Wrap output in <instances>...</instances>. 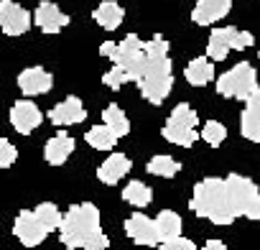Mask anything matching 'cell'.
Instances as JSON below:
<instances>
[{
	"label": "cell",
	"instance_id": "6da1fadb",
	"mask_svg": "<svg viewBox=\"0 0 260 250\" xmlns=\"http://www.w3.org/2000/svg\"><path fill=\"white\" fill-rule=\"evenodd\" d=\"M146 74L138 82V89L143 95V100H148L151 105H161L171 89H174V64L169 59V41L156 34L153 39L146 41Z\"/></svg>",
	"mask_w": 260,
	"mask_h": 250
},
{
	"label": "cell",
	"instance_id": "7a4b0ae2",
	"mask_svg": "<svg viewBox=\"0 0 260 250\" xmlns=\"http://www.w3.org/2000/svg\"><path fill=\"white\" fill-rule=\"evenodd\" d=\"M189 207H191L194 214H199V217H204V220H209V222H214L219 227L232 225L237 220V212H235L227 181L217 179V176H207V179L194 184Z\"/></svg>",
	"mask_w": 260,
	"mask_h": 250
},
{
	"label": "cell",
	"instance_id": "3957f363",
	"mask_svg": "<svg viewBox=\"0 0 260 250\" xmlns=\"http://www.w3.org/2000/svg\"><path fill=\"white\" fill-rule=\"evenodd\" d=\"M102 232V222H100V209L92 202H82V204H72L64 214V225L59 230L61 245L69 250H77Z\"/></svg>",
	"mask_w": 260,
	"mask_h": 250
},
{
	"label": "cell",
	"instance_id": "277c9868",
	"mask_svg": "<svg viewBox=\"0 0 260 250\" xmlns=\"http://www.w3.org/2000/svg\"><path fill=\"white\" fill-rule=\"evenodd\" d=\"M100 56L112 59L115 67L125 69L133 82H141L143 74H146V64H148L146 41H141L136 34H127L120 44H115V41H102V44H100Z\"/></svg>",
	"mask_w": 260,
	"mask_h": 250
},
{
	"label": "cell",
	"instance_id": "5b68a950",
	"mask_svg": "<svg viewBox=\"0 0 260 250\" xmlns=\"http://www.w3.org/2000/svg\"><path fill=\"white\" fill-rule=\"evenodd\" d=\"M197 125H199V115L194 112V107L186 105V102H179L169 112V120H166L161 133H164V138L169 143L181 146V148H191L202 138V133L197 131Z\"/></svg>",
	"mask_w": 260,
	"mask_h": 250
},
{
	"label": "cell",
	"instance_id": "8992f818",
	"mask_svg": "<svg viewBox=\"0 0 260 250\" xmlns=\"http://www.w3.org/2000/svg\"><path fill=\"white\" fill-rule=\"evenodd\" d=\"M257 72L252 69L250 61H240L235 64L230 72H224L217 79V95L222 97H232V100H250L257 92Z\"/></svg>",
	"mask_w": 260,
	"mask_h": 250
},
{
	"label": "cell",
	"instance_id": "52a82bcc",
	"mask_svg": "<svg viewBox=\"0 0 260 250\" xmlns=\"http://www.w3.org/2000/svg\"><path fill=\"white\" fill-rule=\"evenodd\" d=\"M224 181H227L237 217L260 220V189H257V184L242 174H230Z\"/></svg>",
	"mask_w": 260,
	"mask_h": 250
},
{
	"label": "cell",
	"instance_id": "ba28073f",
	"mask_svg": "<svg viewBox=\"0 0 260 250\" xmlns=\"http://www.w3.org/2000/svg\"><path fill=\"white\" fill-rule=\"evenodd\" d=\"M252 44H255V36L250 31H240L235 26L214 28L209 34V41H207V56L212 61H224V56L230 51H242Z\"/></svg>",
	"mask_w": 260,
	"mask_h": 250
},
{
	"label": "cell",
	"instance_id": "9c48e42d",
	"mask_svg": "<svg viewBox=\"0 0 260 250\" xmlns=\"http://www.w3.org/2000/svg\"><path fill=\"white\" fill-rule=\"evenodd\" d=\"M13 235L21 240V245L36 247V245H41L46 240L49 230L41 225V220L36 217L34 209H21L18 217H16V222H13Z\"/></svg>",
	"mask_w": 260,
	"mask_h": 250
},
{
	"label": "cell",
	"instance_id": "30bf717a",
	"mask_svg": "<svg viewBox=\"0 0 260 250\" xmlns=\"http://www.w3.org/2000/svg\"><path fill=\"white\" fill-rule=\"evenodd\" d=\"M31 23L34 18L23 6L13 3V0H0V28L6 36H23Z\"/></svg>",
	"mask_w": 260,
	"mask_h": 250
},
{
	"label": "cell",
	"instance_id": "8fae6325",
	"mask_svg": "<svg viewBox=\"0 0 260 250\" xmlns=\"http://www.w3.org/2000/svg\"><path fill=\"white\" fill-rule=\"evenodd\" d=\"M125 235L133 240L136 245H161V237H158V227H156V220L146 217L143 212H136L125 220Z\"/></svg>",
	"mask_w": 260,
	"mask_h": 250
},
{
	"label": "cell",
	"instance_id": "7c38bea8",
	"mask_svg": "<svg viewBox=\"0 0 260 250\" xmlns=\"http://www.w3.org/2000/svg\"><path fill=\"white\" fill-rule=\"evenodd\" d=\"M41 120H44V115H41V110H39L36 102H31V100L13 102V107H11V125L16 128V133L31 136L41 125Z\"/></svg>",
	"mask_w": 260,
	"mask_h": 250
},
{
	"label": "cell",
	"instance_id": "4fadbf2b",
	"mask_svg": "<svg viewBox=\"0 0 260 250\" xmlns=\"http://www.w3.org/2000/svg\"><path fill=\"white\" fill-rule=\"evenodd\" d=\"M69 16L56 6L51 3V0H41V3L36 6V13H34V23L44 31V34H59L61 28L69 26Z\"/></svg>",
	"mask_w": 260,
	"mask_h": 250
},
{
	"label": "cell",
	"instance_id": "5bb4252c",
	"mask_svg": "<svg viewBox=\"0 0 260 250\" xmlns=\"http://www.w3.org/2000/svg\"><path fill=\"white\" fill-rule=\"evenodd\" d=\"M49 120L54 125H59V128H67V125H77V122L87 120V110L77 95H69L49 110Z\"/></svg>",
	"mask_w": 260,
	"mask_h": 250
},
{
	"label": "cell",
	"instance_id": "9a60e30c",
	"mask_svg": "<svg viewBox=\"0 0 260 250\" xmlns=\"http://www.w3.org/2000/svg\"><path fill=\"white\" fill-rule=\"evenodd\" d=\"M18 87L23 95L36 97V95H49L54 87V77L51 72H46L44 67H28L18 74Z\"/></svg>",
	"mask_w": 260,
	"mask_h": 250
},
{
	"label": "cell",
	"instance_id": "2e32d148",
	"mask_svg": "<svg viewBox=\"0 0 260 250\" xmlns=\"http://www.w3.org/2000/svg\"><path fill=\"white\" fill-rule=\"evenodd\" d=\"M232 11V0H197V6L191 11V21L197 26H212L222 21Z\"/></svg>",
	"mask_w": 260,
	"mask_h": 250
},
{
	"label": "cell",
	"instance_id": "e0dca14e",
	"mask_svg": "<svg viewBox=\"0 0 260 250\" xmlns=\"http://www.w3.org/2000/svg\"><path fill=\"white\" fill-rule=\"evenodd\" d=\"M240 133L250 143H260V89L245 102L240 115Z\"/></svg>",
	"mask_w": 260,
	"mask_h": 250
},
{
	"label": "cell",
	"instance_id": "ac0fdd59",
	"mask_svg": "<svg viewBox=\"0 0 260 250\" xmlns=\"http://www.w3.org/2000/svg\"><path fill=\"white\" fill-rule=\"evenodd\" d=\"M130 169H133V161H130L125 153H110V156L100 164L97 179H100L102 184L112 186V184H117L125 174H130Z\"/></svg>",
	"mask_w": 260,
	"mask_h": 250
},
{
	"label": "cell",
	"instance_id": "d6986e66",
	"mask_svg": "<svg viewBox=\"0 0 260 250\" xmlns=\"http://www.w3.org/2000/svg\"><path fill=\"white\" fill-rule=\"evenodd\" d=\"M74 138L69 136V133H56L54 138H49L46 141V146H44V159H46V164H51V166H61V164H67L69 161V156L74 153Z\"/></svg>",
	"mask_w": 260,
	"mask_h": 250
},
{
	"label": "cell",
	"instance_id": "ffe728a7",
	"mask_svg": "<svg viewBox=\"0 0 260 250\" xmlns=\"http://www.w3.org/2000/svg\"><path fill=\"white\" fill-rule=\"evenodd\" d=\"M92 18L105 31H115V28H120V23L125 18V11H122V6L117 3V0H102V3L92 11Z\"/></svg>",
	"mask_w": 260,
	"mask_h": 250
},
{
	"label": "cell",
	"instance_id": "44dd1931",
	"mask_svg": "<svg viewBox=\"0 0 260 250\" xmlns=\"http://www.w3.org/2000/svg\"><path fill=\"white\" fill-rule=\"evenodd\" d=\"M184 77H186V82H189L191 87H204V84H209V82L214 79V64H212V59H209V56H194V59L186 64Z\"/></svg>",
	"mask_w": 260,
	"mask_h": 250
},
{
	"label": "cell",
	"instance_id": "7402d4cb",
	"mask_svg": "<svg viewBox=\"0 0 260 250\" xmlns=\"http://www.w3.org/2000/svg\"><path fill=\"white\" fill-rule=\"evenodd\" d=\"M102 125H107V128H110L117 138H125V136L130 133V120H127L125 110H122L120 105H115V102L105 107V112H102Z\"/></svg>",
	"mask_w": 260,
	"mask_h": 250
},
{
	"label": "cell",
	"instance_id": "603a6c76",
	"mask_svg": "<svg viewBox=\"0 0 260 250\" xmlns=\"http://www.w3.org/2000/svg\"><path fill=\"white\" fill-rule=\"evenodd\" d=\"M156 227H158L161 242H169L174 237H181V217L174 209H161L158 217H156Z\"/></svg>",
	"mask_w": 260,
	"mask_h": 250
},
{
	"label": "cell",
	"instance_id": "cb8c5ba5",
	"mask_svg": "<svg viewBox=\"0 0 260 250\" xmlns=\"http://www.w3.org/2000/svg\"><path fill=\"white\" fill-rule=\"evenodd\" d=\"M84 141H87L94 151H112L120 138L107 128V125H92V128L84 133Z\"/></svg>",
	"mask_w": 260,
	"mask_h": 250
},
{
	"label": "cell",
	"instance_id": "d4e9b609",
	"mask_svg": "<svg viewBox=\"0 0 260 250\" xmlns=\"http://www.w3.org/2000/svg\"><path fill=\"white\" fill-rule=\"evenodd\" d=\"M122 202L133 204V207H148L153 202V189L143 181H130L125 189H122Z\"/></svg>",
	"mask_w": 260,
	"mask_h": 250
},
{
	"label": "cell",
	"instance_id": "484cf974",
	"mask_svg": "<svg viewBox=\"0 0 260 250\" xmlns=\"http://www.w3.org/2000/svg\"><path fill=\"white\" fill-rule=\"evenodd\" d=\"M146 171L153 174V176H161V179H174V176L181 171V164H179L176 159L166 156V153H158V156H153V159L146 164Z\"/></svg>",
	"mask_w": 260,
	"mask_h": 250
},
{
	"label": "cell",
	"instance_id": "4316f807",
	"mask_svg": "<svg viewBox=\"0 0 260 250\" xmlns=\"http://www.w3.org/2000/svg\"><path fill=\"white\" fill-rule=\"evenodd\" d=\"M34 212H36V217L41 220V225H44L49 232L61 230V225H64V214L59 212V207H56L54 202H41Z\"/></svg>",
	"mask_w": 260,
	"mask_h": 250
},
{
	"label": "cell",
	"instance_id": "83f0119b",
	"mask_svg": "<svg viewBox=\"0 0 260 250\" xmlns=\"http://www.w3.org/2000/svg\"><path fill=\"white\" fill-rule=\"evenodd\" d=\"M202 138H204V143H209L212 148H217V146L224 143V138H227V128H224L219 120H207V122H204V128H202Z\"/></svg>",
	"mask_w": 260,
	"mask_h": 250
},
{
	"label": "cell",
	"instance_id": "f1b7e54d",
	"mask_svg": "<svg viewBox=\"0 0 260 250\" xmlns=\"http://www.w3.org/2000/svg\"><path fill=\"white\" fill-rule=\"evenodd\" d=\"M127 82H133V79H130V74H127L125 69H120V67H112V69L105 72V77H102V84L110 87V89H120V87L127 84Z\"/></svg>",
	"mask_w": 260,
	"mask_h": 250
},
{
	"label": "cell",
	"instance_id": "f546056e",
	"mask_svg": "<svg viewBox=\"0 0 260 250\" xmlns=\"http://www.w3.org/2000/svg\"><path fill=\"white\" fill-rule=\"evenodd\" d=\"M18 159V151L16 146L8 141V138H0V169H11Z\"/></svg>",
	"mask_w": 260,
	"mask_h": 250
},
{
	"label": "cell",
	"instance_id": "4dcf8cb0",
	"mask_svg": "<svg viewBox=\"0 0 260 250\" xmlns=\"http://www.w3.org/2000/svg\"><path fill=\"white\" fill-rule=\"evenodd\" d=\"M158 250H197V245L189 240V237H174L169 242H161Z\"/></svg>",
	"mask_w": 260,
	"mask_h": 250
},
{
	"label": "cell",
	"instance_id": "1f68e13d",
	"mask_svg": "<svg viewBox=\"0 0 260 250\" xmlns=\"http://www.w3.org/2000/svg\"><path fill=\"white\" fill-rule=\"evenodd\" d=\"M110 245V237L105 235V232H100V235H94L87 245H84V250H105Z\"/></svg>",
	"mask_w": 260,
	"mask_h": 250
},
{
	"label": "cell",
	"instance_id": "d6a6232c",
	"mask_svg": "<svg viewBox=\"0 0 260 250\" xmlns=\"http://www.w3.org/2000/svg\"><path fill=\"white\" fill-rule=\"evenodd\" d=\"M202 250H227V245H224L222 240H207Z\"/></svg>",
	"mask_w": 260,
	"mask_h": 250
},
{
	"label": "cell",
	"instance_id": "836d02e7",
	"mask_svg": "<svg viewBox=\"0 0 260 250\" xmlns=\"http://www.w3.org/2000/svg\"><path fill=\"white\" fill-rule=\"evenodd\" d=\"M257 56H260V51H257Z\"/></svg>",
	"mask_w": 260,
	"mask_h": 250
}]
</instances>
